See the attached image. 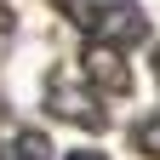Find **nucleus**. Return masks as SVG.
<instances>
[{
	"label": "nucleus",
	"mask_w": 160,
	"mask_h": 160,
	"mask_svg": "<svg viewBox=\"0 0 160 160\" xmlns=\"http://www.w3.org/2000/svg\"><path fill=\"white\" fill-rule=\"evenodd\" d=\"M92 17H97V23H92V40H114V46H132V40H143V34H149L143 12H137L132 0H109V6H97Z\"/></svg>",
	"instance_id": "nucleus-1"
},
{
	"label": "nucleus",
	"mask_w": 160,
	"mask_h": 160,
	"mask_svg": "<svg viewBox=\"0 0 160 160\" xmlns=\"http://www.w3.org/2000/svg\"><path fill=\"white\" fill-rule=\"evenodd\" d=\"M80 69H86L92 86H103V92H126V52H120L114 40H92L86 57H80Z\"/></svg>",
	"instance_id": "nucleus-2"
},
{
	"label": "nucleus",
	"mask_w": 160,
	"mask_h": 160,
	"mask_svg": "<svg viewBox=\"0 0 160 160\" xmlns=\"http://www.w3.org/2000/svg\"><path fill=\"white\" fill-rule=\"evenodd\" d=\"M52 109L63 114V120H80V126H103V103H97L86 86H69V80L52 86Z\"/></svg>",
	"instance_id": "nucleus-3"
},
{
	"label": "nucleus",
	"mask_w": 160,
	"mask_h": 160,
	"mask_svg": "<svg viewBox=\"0 0 160 160\" xmlns=\"http://www.w3.org/2000/svg\"><path fill=\"white\" fill-rule=\"evenodd\" d=\"M0 160H52V143H46L40 132H17L12 143H6V154H0Z\"/></svg>",
	"instance_id": "nucleus-4"
},
{
	"label": "nucleus",
	"mask_w": 160,
	"mask_h": 160,
	"mask_svg": "<svg viewBox=\"0 0 160 160\" xmlns=\"http://www.w3.org/2000/svg\"><path fill=\"white\" fill-rule=\"evenodd\" d=\"M137 143H143L149 154H160V114H154V120H143V126H137Z\"/></svg>",
	"instance_id": "nucleus-5"
},
{
	"label": "nucleus",
	"mask_w": 160,
	"mask_h": 160,
	"mask_svg": "<svg viewBox=\"0 0 160 160\" xmlns=\"http://www.w3.org/2000/svg\"><path fill=\"white\" fill-rule=\"evenodd\" d=\"M69 160H103V154H97V149H86V154H69Z\"/></svg>",
	"instance_id": "nucleus-6"
},
{
	"label": "nucleus",
	"mask_w": 160,
	"mask_h": 160,
	"mask_svg": "<svg viewBox=\"0 0 160 160\" xmlns=\"http://www.w3.org/2000/svg\"><path fill=\"white\" fill-rule=\"evenodd\" d=\"M154 69H160V52H154Z\"/></svg>",
	"instance_id": "nucleus-7"
}]
</instances>
